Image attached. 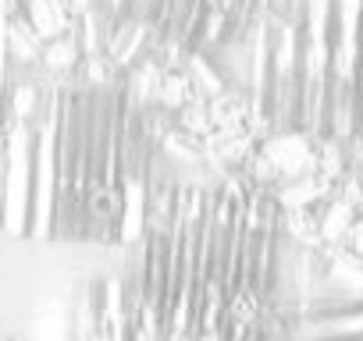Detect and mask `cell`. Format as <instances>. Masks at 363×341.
Listing matches in <instances>:
<instances>
[{
	"label": "cell",
	"mask_w": 363,
	"mask_h": 341,
	"mask_svg": "<svg viewBox=\"0 0 363 341\" xmlns=\"http://www.w3.org/2000/svg\"><path fill=\"white\" fill-rule=\"evenodd\" d=\"M33 121L8 117L0 139V224L8 235H29V200H33Z\"/></svg>",
	"instance_id": "cell-1"
},
{
	"label": "cell",
	"mask_w": 363,
	"mask_h": 341,
	"mask_svg": "<svg viewBox=\"0 0 363 341\" xmlns=\"http://www.w3.org/2000/svg\"><path fill=\"white\" fill-rule=\"evenodd\" d=\"M22 18L33 25V33L43 43L61 40V36L79 29V15L72 11V0H26V4H22Z\"/></svg>",
	"instance_id": "cell-2"
}]
</instances>
